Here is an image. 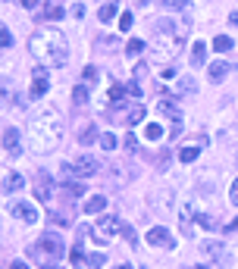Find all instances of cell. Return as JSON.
<instances>
[{
	"mask_svg": "<svg viewBox=\"0 0 238 269\" xmlns=\"http://www.w3.org/2000/svg\"><path fill=\"white\" fill-rule=\"evenodd\" d=\"M29 50L31 56L41 66H63L69 60V44H66V35L57 28H41L29 38Z\"/></svg>",
	"mask_w": 238,
	"mask_h": 269,
	"instance_id": "obj_1",
	"label": "cell"
},
{
	"mask_svg": "<svg viewBox=\"0 0 238 269\" xmlns=\"http://www.w3.org/2000/svg\"><path fill=\"white\" fill-rule=\"evenodd\" d=\"M57 141H60V119L54 113L38 116V119L31 122V129H29V147L38 150V154H44V150H54Z\"/></svg>",
	"mask_w": 238,
	"mask_h": 269,
	"instance_id": "obj_2",
	"label": "cell"
},
{
	"mask_svg": "<svg viewBox=\"0 0 238 269\" xmlns=\"http://www.w3.org/2000/svg\"><path fill=\"white\" fill-rule=\"evenodd\" d=\"M31 254V260H35L38 266H44V269H50V266H57L60 260H63V254H66V247H63V238H60L57 232H44L38 238V244L29 250Z\"/></svg>",
	"mask_w": 238,
	"mask_h": 269,
	"instance_id": "obj_3",
	"label": "cell"
},
{
	"mask_svg": "<svg viewBox=\"0 0 238 269\" xmlns=\"http://www.w3.org/2000/svg\"><path fill=\"white\" fill-rule=\"evenodd\" d=\"M72 169H75L79 179H91V175L100 172V163H97V157H91V154H79L72 160Z\"/></svg>",
	"mask_w": 238,
	"mask_h": 269,
	"instance_id": "obj_4",
	"label": "cell"
},
{
	"mask_svg": "<svg viewBox=\"0 0 238 269\" xmlns=\"http://www.w3.org/2000/svg\"><path fill=\"white\" fill-rule=\"evenodd\" d=\"M116 229H119V222L113 219V216H104L97 225H91V238H94L97 244H107V241L116 235Z\"/></svg>",
	"mask_w": 238,
	"mask_h": 269,
	"instance_id": "obj_5",
	"label": "cell"
},
{
	"mask_svg": "<svg viewBox=\"0 0 238 269\" xmlns=\"http://www.w3.org/2000/svg\"><path fill=\"white\" fill-rule=\"evenodd\" d=\"M148 244H150V247L173 250V247H176V238H173V232H169V229H163V225H154V229H148Z\"/></svg>",
	"mask_w": 238,
	"mask_h": 269,
	"instance_id": "obj_6",
	"label": "cell"
},
{
	"mask_svg": "<svg viewBox=\"0 0 238 269\" xmlns=\"http://www.w3.org/2000/svg\"><path fill=\"white\" fill-rule=\"evenodd\" d=\"M10 213L16 216V219L29 222V225H35V222H38V210L31 207V204H25V200H13V204H10Z\"/></svg>",
	"mask_w": 238,
	"mask_h": 269,
	"instance_id": "obj_7",
	"label": "cell"
},
{
	"mask_svg": "<svg viewBox=\"0 0 238 269\" xmlns=\"http://www.w3.org/2000/svg\"><path fill=\"white\" fill-rule=\"evenodd\" d=\"M3 154H10V157L22 154V132L19 129H3Z\"/></svg>",
	"mask_w": 238,
	"mask_h": 269,
	"instance_id": "obj_8",
	"label": "cell"
},
{
	"mask_svg": "<svg viewBox=\"0 0 238 269\" xmlns=\"http://www.w3.org/2000/svg\"><path fill=\"white\" fill-rule=\"evenodd\" d=\"M35 197L41 200V204H47V200L54 197V179H50L47 172H41L35 179Z\"/></svg>",
	"mask_w": 238,
	"mask_h": 269,
	"instance_id": "obj_9",
	"label": "cell"
},
{
	"mask_svg": "<svg viewBox=\"0 0 238 269\" xmlns=\"http://www.w3.org/2000/svg\"><path fill=\"white\" fill-rule=\"evenodd\" d=\"M47 88H50L47 69H35V72H31V97H44Z\"/></svg>",
	"mask_w": 238,
	"mask_h": 269,
	"instance_id": "obj_10",
	"label": "cell"
},
{
	"mask_svg": "<svg viewBox=\"0 0 238 269\" xmlns=\"http://www.w3.org/2000/svg\"><path fill=\"white\" fill-rule=\"evenodd\" d=\"M204 260H210V263H223V244H219V241H204Z\"/></svg>",
	"mask_w": 238,
	"mask_h": 269,
	"instance_id": "obj_11",
	"label": "cell"
},
{
	"mask_svg": "<svg viewBox=\"0 0 238 269\" xmlns=\"http://www.w3.org/2000/svg\"><path fill=\"white\" fill-rule=\"evenodd\" d=\"M22 188H25V179H22L19 172H10V175H6V182H3V191H6V194H16V191H22Z\"/></svg>",
	"mask_w": 238,
	"mask_h": 269,
	"instance_id": "obj_12",
	"label": "cell"
},
{
	"mask_svg": "<svg viewBox=\"0 0 238 269\" xmlns=\"http://www.w3.org/2000/svg\"><path fill=\"white\" fill-rule=\"evenodd\" d=\"M104 207H107L104 194H91L88 200H85V213H104Z\"/></svg>",
	"mask_w": 238,
	"mask_h": 269,
	"instance_id": "obj_13",
	"label": "cell"
},
{
	"mask_svg": "<svg viewBox=\"0 0 238 269\" xmlns=\"http://www.w3.org/2000/svg\"><path fill=\"white\" fill-rule=\"evenodd\" d=\"M204 56H207V44H204V41H194V44H191V66H194V69L204 66Z\"/></svg>",
	"mask_w": 238,
	"mask_h": 269,
	"instance_id": "obj_14",
	"label": "cell"
},
{
	"mask_svg": "<svg viewBox=\"0 0 238 269\" xmlns=\"http://www.w3.org/2000/svg\"><path fill=\"white\" fill-rule=\"evenodd\" d=\"M144 138H148V141H160V138H163V125H160V122H148V125H144Z\"/></svg>",
	"mask_w": 238,
	"mask_h": 269,
	"instance_id": "obj_15",
	"label": "cell"
},
{
	"mask_svg": "<svg viewBox=\"0 0 238 269\" xmlns=\"http://www.w3.org/2000/svg\"><path fill=\"white\" fill-rule=\"evenodd\" d=\"M226 72H229V66H226L223 60H219V63H210V79H213V81H223Z\"/></svg>",
	"mask_w": 238,
	"mask_h": 269,
	"instance_id": "obj_16",
	"label": "cell"
},
{
	"mask_svg": "<svg viewBox=\"0 0 238 269\" xmlns=\"http://www.w3.org/2000/svg\"><path fill=\"white\" fill-rule=\"evenodd\" d=\"M160 110H163L166 116H173V122H182V113L176 110V104H173V100H163V104H160Z\"/></svg>",
	"mask_w": 238,
	"mask_h": 269,
	"instance_id": "obj_17",
	"label": "cell"
},
{
	"mask_svg": "<svg viewBox=\"0 0 238 269\" xmlns=\"http://www.w3.org/2000/svg\"><path fill=\"white\" fill-rule=\"evenodd\" d=\"M198 154H201L198 147H182V150H178V160H182V163H194Z\"/></svg>",
	"mask_w": 238,
	"mask_h": 269,
	"instance_id": "obj_18",
	"label": "cell"
},
{
	"mask_svg": "<svg viewBox=\"0 0 238 269\" xmlns=\"http://www.w3.org/2000/svg\"><path fill=\"white\" fill-rule=\"evenodd\" d=\"M119 10H116V3H104V6H100V22H110V19H113V16H116Z\"/></svg>",
	"mask_w": 238,
	"mask_h": 269,
	"instance_id": "obj_19",
	"label": "cell"
},
{
	"mask_svg": "<svg viewBox=\"0 0 238 269\" xmlns=\"http://www.w3.org/2000/svg\"><path fill=\"white\" fill-rule=\"evenodd\" d=\"M213 50H219V54H226V50H232V38H226V35H219L213 41Z\"/></svg>",
	"mask_w": 238,
	"mask_h": 269,
	"instance_id": "obj_20",
	"label": "cell"
},
{
	"mask_svg": "<svg viewBox=\"0 0 238 269\" xmlns=\"http://www.w3.org/2000/svg\"><path fill=\"white\" fill-rule=\"evenodd\" d=\"M141 119H144V107H141V104H138V107H135V110H132L129 116H125V122H129V125H138Z\"/></svg>",
	"mask_w": 238,
	"mask_h": 269,
	"instance_id": "obj_21",
	"label": "cell"
},
{
	"mask_svg": "<svg viewBox=\"0 0 238 269\" xmlns=\"http://www.w3.org/2000/svg\"><path fill=\"white\" fill-rule=\"evenodd\" d=\"M79 141H82V144H94V141H100V134H97V129H85Z\"/></svg>",
	"mask_w": 238,
	"mask_h": 269,
	"instance_id": "obj_22",
	"label": "cell"
},
{
	"mask_svg": "<svg viewBox=\"0 0 238 269\" xmlns=\"http://www.w3.org/2000/svg\"><path fill=\"white\" fill-rule=\"evenodd\" d=\"M72 100H75V104H79V107H82V104H88V91L75 85V88H72Z\"/></svg>",
	"mask_w": 238,
	"mask_h": 269,
	"instance_id": "obj_23",
	"label": "cell"
},
{
	"mask_svg": "<svg viewBox=\"0 0 238 269\" xmlns=\"http://www.w3.org/2000/svg\"><path fill=\"white\" fill-rule=\"evenodd\" d=\"M125 94H129V91H125V85H113V88H110V100H113V104H116V100H122Z\"/></svg>",
	"mask_w": 238,
	"mask_h": 269,
	"instance_id": "obj_24",
	"label": "cell"
},
{
	"mask_svg": "<svg viewBox=\"0 0 238 269\" xmlns=\"http://www.w3.org/2000/svg\"><path fill=\"white\" fill-rule=\"evenodd\" d=\"M104 260H107V254H85V263L88 266H104Z\"/></svg>",
	"mask_w": 238,
	"mask_h": 269,
	"instance_id": "obj_25",
	"label": "cell"
},
{
	"mask_svg": "<svg viewBox=\"0 0 238 269\" xmlns=\"http://www.w3.org/2000/svg\"><path fill=\"white\" fill-rule=\"evenodd\" d=\"M119 235H122L129 244H135V229H132V225H122V222H119Z\"/></svg>",
	"mask_w": 238,
	"mask_h": 269,
	"instance_id": "obj_26",
	"label": "cell"
},
{
	"mask_svg": "<svg viewBox=\"0 0 238 269\" xmlns=\"http://www.w3.org/2000/svg\"><path fill=\"white\" fill-rule=\"evenodd\" d=\"M10 44H13L10 28H6V25H0V47H10Z\"/></svg>",
	"mask_w": 238,
	"mask_h": 269,
	"instance_id": "obj_27",
	"label": "cell"
},
{
	"mask_svg": "<svg viewBox=\"0 0 238 269\" xmlns=\"http://www.w3.org/2000/svg\"><path fill=\"white\" fill-rule=\"evenodd\" d=\"M119 28H122V31L132 28V13H122V16H119Z\"/></svg>",
	"mask_w": 238,
	"mask_h": 269,
	"instance_id": "obj_28",
	"label": "cell"
},
{
	"mask_svg": "<svg viewBox=\"0 0 238 269\" xmlns=\"http://www.w3.org/2000/svg\"><path fill=\"white\" fill-rule=\"evenodd\" d=\"M100 144H104V150H113L116 147V138H113V134H100Z\"/></svg>",
	"mask_w": 238,
	"mask_h": 269,
	"instance_id": "obj_29",
	"label": "cell"
},
{
	"mask_svg": "<svg viewBox=\"0 0 238 269\" xmlns=\"http://www.w3.org/2000/svg\"><path fill=\"white\" fill-rule=\"evenodd\" d=\"M229 204H238V179L229 185Z\"/></svg>",
	"mask_w": 238,
	"mask_h": 269,
	"instance_id": "obj_30",
	"label": "cell"
},
{
	"mask_svg": "<svg viewBox=\"0 0 238 269\" xmlns=\"http://www.w3.org/2000/svg\"><path fill=\"white\" fill-rule=\"evenodd\" d=\"M125 50H129V54H138V50H144V41L132 38V41H129V47H125Z\"/></svg>",
	"mask_w": 238,
	"mask_h": 269,
	"instance_id": "obj_31",
	"label": "cell"
},
{
	"mask_svg": "<svg viewBox=\"0 0 238 269\" xmlns=\"http://www.w3.org/2000/svg\"><path fill=\"white\" fill-rule=\"evenodd\" d=\"M69 260H72V263H75V266H79V263H82V260H85V250H82L79 244H75V250H72V254H69Z\"/></svg>",
	"mask_w": 238,
	"mask_h": 269,
	"instance_id": "obj_32",
	"label": "cell"
},
{
	"mask_svg": "<svg viewBox=\"0 0 238 269\" xmlns=\"http://www.w3.org/2000/svg\"><path fill=\"white\" fill-rule=\"evenodd\" d=\"M178 91H185V94H191V91H194V81H191V79H182V81H178Z\"/></svg>",
	"mask_w": 238,
	"mask_h": 269,
	"instance_id": "obj_33",
	"label": "cell"
},
{
	"mask_svg": "<svg viewBox=\"0 0 238 269\" xmlns=\"http://www.w3.org/2000/svg\"><path fill=\"white\" fill-rule=\"evenodd\" d=\"M135 147H138V138L129 132V134H125V150H135Z\"/></svg>",
	"mask_w": 238,
	"mask_h": 269,
	"instance_id": "obj_34",
	"label": "cell"
},
{
	"mask_svg": "<svg viewBox=\"0 0 238 269\" xmlns=\"http://www.w3.org/2000/svg\"><path fill=\"white\" fill-rule=\"evenodd\" d=\"M60 16H63L60 6H47V19H60Z\"/></svg>",
	"mask_w": 238,
	"mask_h": 269,
	"instance_id": "obj_35",
	"label": "cell"
},
{
	"mask_svg": "<svg viewBox=\"0 0 238 269\" xmlns=\"http://www.w3.org/2000/svg\"><path fill=\"white\" fill-rule=\"evenodd\" d=\"M125 91H129L132 97H138L141 94V85H138V81H132V85H125Z\"/></svg>",
	"mask_w": 238,
	"mask_h": 269,
	"instance_id": "obj_36",
	"label": "cell"
},
{
	"mask_svg": "<svg viewBox=\"0 0 238 269\" xmlns=\"http://www.w3.org/2000/svg\"><path fill=\"white\" fill-rule=\"evenodd\" d=\"M97 79V69L94 66H88V69H85V81H94Z\"/></svg>",
	"mask_w": 238,
	"mask_h": 269,
	"instance_id": "obj_37",
	"label": "cell"
},
{
	"mask_svg": "<svg viewBox=\"0 0 238 269\" xmlns=\"http://www.w3.org/2000/svg\"><path fill=\"white\" fill-rule=\"evenodd\" d=\"M166 163H169V150H160V160H157V166H160V169H163Z\"/></svg>",
	"mask_w": 238,
	"mask_h": 269,
	"instance_id": "obj_38",
	"label": "cell"
},
{
	"mask_svg": "<svg viewBox=\"0 0 238 269\" xmlns=\"http://www.w3.org/2000/svg\"><path fill=\"white\" fill-rule=\"evenodd\" d=\"M72 16H75V19H82V16H85V6L75 3V6H72Z\"/></svg>",
	"mask_w": 238,
	"mask_h": 269,
	"instance_id": "obj_39",
	"label": "cell"
},
{
	"mask_svg": "<svg viewBox=\"0 0 238 269\" xmlns=\"http://www.w3.org/2000/svg\"><path fill=\"white\" fill-rule=\"evenodd\" d=\"M148 75V66H135V79H144Z\"/></svg>",
	"mask_w": 238,
	"mask_h": 269,
	"instance_id": "obj_40",
	"label": "cell"
},
{
	"mask_svg": "<svg viewBox=\"0 0 238 269\" xmlns=\"http://www.w3.org/2000/svg\"><path fill=\"white\" fill-rule=\"evenodd\" d=\"M38 3H41V0H22V6H25V10H35Z\"/></svg>",
	"mask_w": 238,
	"mask_h": 269,
	"instance_id": "obj_41",
	"label": "cell"
},
{
	"mask_svg": "<svg viewBox=\"0 0 238 269\" xmlns=\"http://www.w3.org/2000/svg\"><path fill=\"white\" fill-rule=\"evenodd\" d=\"M10 269H29V263H22V260H16V263H13Z\"/></svg>",
	"mask_w": 238,
	"mask_h": 269,
	"instance_id": "obj_42",
	"label": "cell"
},
{
	"mask_svg": "<svg viewBox=\"0 0 238 269\" xmlns=\"http://www.w3.org/2000/svg\"><path fill=\"white\" fill-rule=\"evenodd\" d=\"M226 232H238V219H235L232 225H229V229H226Z\"/></svg>",
	"mask_w": 238,
	"mask_h": 269,
	"instance_id": "obj_43",
	"label": "cell"
},
{
	"mask_svg": "<svg viewBox=\"0 0 238 269\" xmlns=\"http://www.w3.org/2000/svg\"><path fill=\"white\" fill-rule=\"evenodd\" d=\"M116 269H132V266H129V263H122V266H116Z\"/></svg>",
	"mask_w": 238,
	"mask_h": 269,
	"instance_id": "obj_44",
	"label": "cell"
},
{
	"mask_svg": "<svg viewBox=\"0 0 238 269\" xmlns=\"http://www.w3.org/2000/svg\"><path fill=\"white\" fill-rule=\"evenodd\" d=\"M194 269H204V266H194Z\"/></svg>",
	"mask_w": 238,
	"mask_h": 269,
	"instance_id": "obj_45",
	"label": "cell"
},
{
	"mask_svg": "<svg viewBox=\"0 0 238 269\" xmlns=\"http://www.w3.org/2000/svg\"><path fill=\"white\" fill-rule=\"evenodd\" d=\"M75 269H79V266H75Z\"/></svg>",
	"mask_w": 238,
	"mask_h": 269,
	"instance_id": "obj_46",
	"label": "cell"
}]
</instances>
